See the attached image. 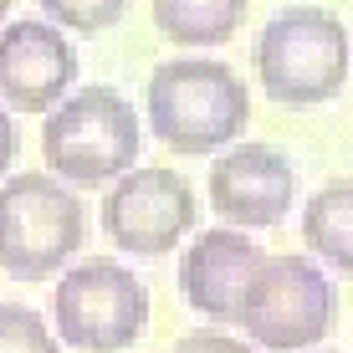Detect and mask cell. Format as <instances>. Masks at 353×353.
<instances>
[{
  "instance_id": "1",
  "label": "cell",
  "mask_w": 353,
  "mask_h": 353,
  "mask_svg": "<svg viewBox=\"0 0 353 353\" xmlns=\"http://www.w3.org/2000/svg\"><path fill=\"white\" fill-rule=\"evenodd\" d=\"M143 108H149L154 139L194 159V154H215L241 139V128L251 123V88L241 82L236 67L215 57H174L154 67Z\"/></svg>"
},
{
  "instance_id": "2",
  "label": "cell",
  "mask_w": 353,
  "mask_h": 353,
  "mask_svg": "<svg viewBox=\"0 0 353 353\" xmlns=\"http://www.w3.org/2000/svg\"><path fill=\"white\" fill-rule=\"evenodd\" d=\"M348 31L333 10L292 6L276 10L256 36V82L282 108L333 103L348 82Z\"/></svg>"
},
{
  "instance_id": "3",
  "label": "cell",
  "mask_w": 353,
  "mask_h": 353,
  "mask_svg": "<svg viewBox=\"0 0 353 353\" xmlns=\"http://www.w3.org/2000/svg\"><path fill=\"white\" fill-rule=\"evenodd\" d=\"M139 143L143 128L133 103L103 82L67 92L41 123V154L52 174L67 185H113L118 174L133 169Z\"/></svg>"
},
{
  "instance_id": "4",
  "label": "cell",
  "mask_w": 353,
  "mask_h": 353,
  "mask_svg": "<svg viewBox=\"0 0 353 353\" xmlns=\"http://www.w3.org/2000/svg\"><path fill=\"white\" fill-rule=\"evenodd\" d=\"M88 215L57 174L26 169L0 185V272L16 282H52L77 256Z\"/></svg>"
},
{
  "instance_id": "5",
  "label": "cell",
  "mask_w": 353,
  "mask_h": 353,
  "mask_svg": "<svg viewBox=\"0 0 353 353\" xmlns=\"http://www.w3.org/2000/svg\"><path fill=\"white\" fill-rule=\"evenodd\" d=\"M338 318V287L312 256H266L246 302H241V327L266 353H302L323 343Z\"/></svg>"
},
{
  "instance_id": "6",
  "label": "cell",
  "mask_w": 353,
  "mask_h": 353,
  "mask_svg": "<svg viewBox=\"0 0 353 353\" xmlns=\"http://www.w3.org/2000/svg\"><path fill=\"white\" fill-rule=\"evenodd\" d=\"M52 327L82 353H123L149 327V287L123 261H77L52 292Z\"/></svg>"
},
{
  "instance_id": "7",
  "label": "cell",
  "mask_w": 353,
  "mask_h": 353,
  "mask_svg": "<svg viewBox=\"0 0 353 353\" xmlns=\"http://www.w3.org/2000/svg\"><path fill=\"white\" fill-rule=\"evenodd\" d=\"M194 215H200V205H194L190 179L164 164H143V169L118 174L103 200V230L128 256H164V251H174L194 230Z\"/></svg>"
},
{
  "instance_id": "8",
  "label": "cell",
  "mask_w": 353,
  "mask_h": 353,
  "mask_svg": "<svg viewBox=\"0 0 353 353\" xmlns=\"http://www.w3.org/2000/svg\"><path fill=\"white\" fill-rule=\"evenodd\" d=\"M210 205L241 230H272L297 205V169L272 143H236L210 164Z\"/></svg>"
},
{
  "instance_id": "9",
  "label": "cell",
  "mask_w": 353,
  "mask_h": 353,
  "mask_svg": "<svg viewBox=\"0 0 353 353\" xmlns=\"http://www.w3.org/2000/svg\"><path fill=\"white\" fill-rule=\"evenodd\" d=\"M77 82V52L52 21L0 26V103L10 113H52Z\"/></svg>"
},
{
  "instance_id": "10",
  "label": "cell",
  "mask_w": 353,
  "mask_h": 353,
  "mask_svg": "<svg viewBox=\"0 0 353 353\" xmlns=\"http://www.w3.org/2000/svg\"><path fill=\"white\" fill-rule=\"evenodd\" d=\"M261 261H266V251L241 225L200 230L194 246H185V261H179V292L215 327H241V302H246L251 282H256Z\"/></svg>"
},
{
  "instance_id": "11",
  "label": "cell",
  "mask_w": 353,
  "mask_h": 353,
  "mask_svg": "<svg viewBox=\"0 0 353 353\" xmlns=\"http://www.w3.org/2000/svg\"><path fill=\"white\" fill-rule=\"evenodd\" d=\"M302 241L318 261L353 276V179L323 185L302 205Z\"/></svg>"
},
{
  "instance_id": "12",
  "label": "cell",
  "mask_w": 353,
  "mask_h": 353,
  "mask_svg": "<svg viewBox=\"0 0 353 353\" xmlns=\"http://www.w3.org/2000/svg\"><path fill=\"white\" fill-rule=\"evenodd\" d=\"M246 0H154V26L179 46H221L241 31Z\"/></svg>"
},
{
  "instance_id": "13",
  "label": "cell",
  "mask_w": 353,
  "mask_h": 353,
  "mask_svg": "<svg viewBox=\"0 0 353 353\" xmlns=\"http://www.w3.org/2000/svg\"><path fill=\"white\" fill-rule=\"evenodd\" d=\"M0 353H62V338L26 302H0Z\"/></svg>"
},
{
  "instance_id": "14",
  "label": "cell",
  "mask_w": 353,
  "mask_h": 353,
  "mask_svg": "<svg viewBox=\"0 0 353 353\" xmlns=\"http://www.w3.org/2000/svg\"><path fill=\"white\" fill-rule=\"evenodd\" d=\"M36 6L46 10V21H52V26L92 36V31L118 26V21H123V10H128V0H36Z\"/></svg>"
},
{
  "instance_id": "15",
  "label": "cell",
  "mask_w": 353,
  "mask_h": 353,
  "mask_svg": "<svg viewBox=\"0 0 353 353\" xmlns=\"http://www.w3.org/2000/svg\"><path fill=\"white\" fill-rule=\"evenodd\" d=\"M174 353H256V343H241V338L221 333V327H194L174 343Z\"/></svg>"
},
{
  "instance_id": "16",
  "label": "cell",
  "mask_w": 353,
  "mask_h": 353,
  "mask_svg": "<svg viewBox=\"0 0 353 353\" xmlns=\"http://www.w3.org/2000/svg\"><path fill=\"white\" fill-rule=\"evenodd\" d=\"M16 149H21V133H16V123H10V108L0 103V174L16 164Z\"/></svg>"
},
{
  "instance_id": "17",
  "label": "cell",
  "mask_w": 353,
  "mask_h": 353,
  "mask_svg": "<svg viewBox=\"0 0 353 353\" xmlns=\"http://www.w3.org/2000/svg\"><path fill=\"white\" fill-rule=\"evenodd\" d=\"M10 6H16V0H0V26L10 21Z\"/></svg>"
}]
</instances>
